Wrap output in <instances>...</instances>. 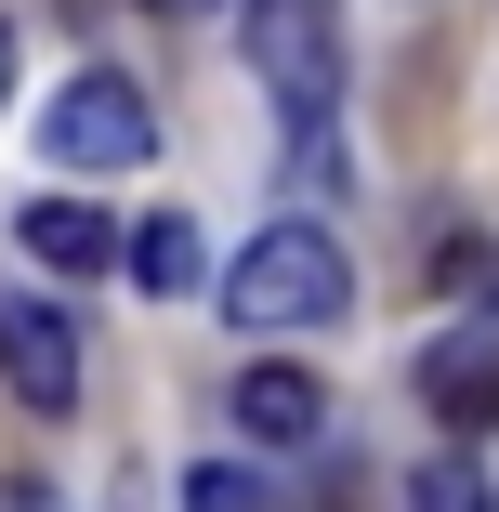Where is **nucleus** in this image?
<instances>
[{"instance_id":"9b49d317","label":"nucleus","mask_w":499,"mask_h":512,"mask_svg":"<svg viewBox=\"0 0 499 512\" xmlns=\"http://www.w3.org/2000/svg\"><path fill=\"white\" fill-rule=\"evenodd\" d=\"M289 184H303V197H342L355 171H342V132L329 119H289Z\"/></svg>"},{"instance_id":"4468645a","label":"nucleus","mask_w":499,"mask_h":512,"mask_svg":"<svg viewBox=\"0 0 499 512\" xmlns=\"http://www.w3.org/2000/svg\"><path fill=\"white\" fill-rule=\"evenodd\" d=\"M0 92H14V27H0Z\"/></svg>"},{"instance_id":"9d476101","label":"nucleus","mask_w":499,"mask_h":512,"mask_svg":"<svg viewBox=\"0 0 499 512\" xmlns=\"http://www.w3.org/2000/svg\"><path fill=\"white\" fill-rule=\"evenodd\" d=\"M184 512H276V486H263L250 460H197V473H184Z\"/></svg>"},{"instance_id":"ddd939ff","label":"nucleus","mask_w":499,"mask_h":512,"mask_svg":"<svg viewBox=\"0 0 499 512\" xmlns=\"http://www.w3.org/2000/svg\"><path fill=\"white\" fill-rule=\"evenodd\" d=\"M145 14H211V0H145Z\"/></svg>"},{"instance_id":"0eeeda50","label":"nucleus","mask_w":499,"mask_h":512,"mask_svg":"<svg viewBox=\"0 0 499 512\" xmlns=\"http://www.w3.org/2000/svg\"><path fill=\"white\" fill-rule=\"evenodd\" d=\"M14 237H27V263H40V276H106V263L132 250V237L92 211V197H66V184H53V197H27V224H14Z\"/></svg>"},{"instance_id":"39448f33","label":"nucleus","mask_w":499,"mask_h":512,"mask_svg":"<svg viewBox=\"0 0 499 512\" xmlns=\"http://www.w3.org/2000/svg\"><path fill=\"white\" fill-rule=\"evenodd\" d=\"M237 434L276 447V460L316 447V434H329V381H316L303 355H250V368H237Z\"/></svg>"},{"instance_id":"423d86ee","label":"nucleus","mask_w":499,"mask_h":512,"mask_svg":"<svg viewBox=\"0 0 499 512\" xmlns=\"http://www.w3.org/2000/svg\"><path fill=\"white\" fill-rule=\"evenodd\" d=\"M0 381H14V407H79V329L53 316V302H0Z\"/></svg>"},{"instance_id":"1a4fd4ad","label":"nucleus","mask_w":499,"mask_h":512,"mask_svg":"<svg viewBox=\"0 0 499 512\" xmlns=\"http://www.w3.org/2000/svg\"><path fill=\"white\" fill-rule=\"evenodd\" d=\"M408 512H499V473H486L473 447H447V460L408 473Z\"/></svg>"},{"instance_id":"7ed1b4c3","label":"nucleus","mask_w":499,"mask_h":512,"mask_svg":"<svg viewBox=\"0 0 499 512\" xmlns=\"http://www.w3.org/2000/svg\"><path fill=\"white\" fill-rule=\"evenodd\" d=\"M145 145H158V119H145V92L132 79H66L53 106H40V158L53 171H145Z\"/></svg>"},{"instance_id":"20e7f679","label":"nucleus","mask_w":499,"mask_h":512,"mask_svg":"<svg viewBox=\"0 0 499 512\" xmlns=\"http://www.w3.org/2000/svg\"><path fill=\"white\" fill-rule=\"evenodd\" d=\"M421 407H434L447 434H499V302L460 316V329L421 355Z\"/></svg>"},{"instance_id":"f8f14e48","label":"nucleus","mask_w":499,"mask_h":512,"mask_svg":"<svg viewBox=\"0 0 499 512\" xmlns=\"http://www.w3.org/2000/svg\"><path fill=\"white\" fill-rule=\"evenodd\" d=\"M0 512H53V499H40V473H0Z\"/></svg>"},{"instance_id":"f257e3e1","label":"nucleus","mask_w":499,"mask_h":512,"mask_svg":"<svg viewBox=\"0 0 499 512\" xmlns=\"http://www.w3.org/2000/svg\"><path fill=\"white\" fill-rule=\"evenodd\" d=\"M211 289H224V316H237L250 342H276V329H329L342 302H355V263H342V237H329L316 211H289V224H263Z\"/></svg>"},{"instance_id":"6e6552de","label":"nucleus","mask_w":499,"mask_h":512,"mask_svg":"<svg viewBox=\"0 0 499 512\" xmlns=\"http://www.w3.org/2000/svg\"><path fill=\"white\" fill-rule=\"evenodd\" d=\"M119 263H132V289H158V302H184V289H211V237H197L184 211H145Z\"/></svg>"},{"instance_id":"f03ea898","label":"nucleus","mask_w":499,"mask_h":512,"mask_svg":"<svg viewBox=\"0 0 499 512\" xmlns=\"http://www.w3.org/2000/svg\"><path fill=\"white\" fill-rule=\"evenodd\" d=\"M250 66H263V92L289 119H342V79H355L342 0H250Z\"/></svg>"}]
</instances>
